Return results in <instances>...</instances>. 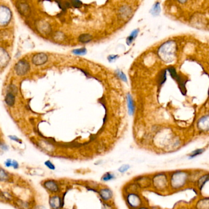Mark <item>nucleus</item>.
<instances>
[{
    "label": "nucleus",
    "instance_id": "1",
    "mask_svg": "<svg viewBox=\"0 0 209 209\" xmlns=\"http://www.w3.org/2000/svg\"><path fill=\"white\" fill-rule=\"evenodd\" d=\"M176 45L173 41H168L163 44L159 49V57L166 63H170L174 60Z\"/></svg>",
    "mask_w": 209,
    "mask_h": 209
},
{
    "label": "nucleus",
    "instance_id": "2",
    "mask_svg": "<svg viewBox=\"0 0 209 209\" xmlns=\"http://www.w3.org/2000/svg\"><path fill=\"white\" fill-rule=\"evenodd\" d=\"M43 187L52 194H58L60 192V186L58 182L54 179H47L43 183Z\"/></svg>",
    "mask_w": 209,
    "mask_h": 209
},
{
    "label": "nucleus",
    "instance_id": "3",
    "mask_svg": "<svg viewBox=\"0 0 209 209\" xmlns=\"http://www.w3.org/2000/svg\"><path fill=\"white\" fill-rule=\"evenodd\" d=\"M168 70L169 71L171 77L177 81L178 83V84L179 85L180 89L183 94H185L186 93V89H185V83L187 82V80H185L183 77H182L180 75H179L177 72L176 69L173 66H170Z\"/></svg>",
    "mask_w": 209,
    "mask_h": 209
},
{
    "label": "nucleus",
    "instance_id": "4",
    "mask_svg": "<svg viewBox=\"0 0 209 209\" xmlns=\"http://www.w3.org/2000/svg\"><path fill=\"white\" fill-rule=\"evenodd\" d=\"M49 204L51 209H62L64 204V197L58 194H52L49 197Z\"/></svg>",
    "mask_w": 209,
    "mask_h": 209
},
{
    "label": "nucleus",
    "instance_id": "5",
    "mask_svg": "<svg viewBox=\"0 0 209 209\" xmlns=\"http://www.w3.org/2000/svg\"><path fill=\"white\" fill-rule=\"evenodd\" d=\"M11 18V12L8 8L0 6V25L7 24Z\"/></svg>",
    "mask_w": 209,
    "mask_h": 209
},
{
    "label": "nucleus",
    "instance_id": "6",
    "mask_svg": "<svg viewBox=\"0 0 209 209\" xmlns=\"http://www.w3.org/2000/svg\"><path fill=\"white\" fill-rule=\"evenodd\" d=\"M186 179V177L185 174L178 172L173 175L171 179V184L174 187L179 188L183 185V183L185 182Z\"/></svg>",
    "mask_w": 209,
    "mask_h": 209
},
{
    "label": "nucleus",
    "instance_id": "7",
    "mask_svg": "<svg viewBox=\"0 0 209 209\" xmlns=\"http://www.w3.org/2000/svg\"><path fill=\"white\" fill-rule=\"evenodd\" d=\"M30 69V66L29 63L25 60L19 61L15 66L16 72L19 75H25L28 72Z\"/></svg>",
    "mask_w": 209,
    "mask_h": 209
},
{
    "label": "nucleus",
    "instance_id": "8",
    "mask_svg": "<svg viewBox=\"0 0 209 209\" xmlns=\"http://www.w3.org/2000/svg\"><path fill=\"white\" fill-rule=\"evenodd\" d=\"M47 60H48V57L46 54H43V53H40V54H37L35 55L33 57L32 59V61L34 64L39 66V65H43L44 63H46Z\"/></svg>",
    "mask_w": 209,
    "mask_h": 209
},
{
    "label": "nucleus",
    "instance_id": "9",
    "mask_svg": "<svg viewBox=\"0 0 209 209\" xmlns=\"http://www.w3.org/2000/svg\"><path fill=\"white\" fill-rule=\"evenodd\" d=\"M9 60L8 53L3 49L0 48V67L5 66Z\"/></svg>",
    "mask_w": 209,
    "mask_h": 209
},
{
    "label": "nucleus",
    "instance_id": "10",
    "mask_svg": "<svg viewBox=\"0 0 209 209\" xmlns=\"http://www.w3.org/2000/svg\"><path fill=\"white\" fill-rule=\"evenodd\" d=\"M11 180V175L5 169L0 167V182H7Z\"/></svg>",
    "mask_w": 209,
    "mask_h": 209
},
{
    "label": "nucleus",
    "instance_id": "11",
    "mask_svg": "<svg viewBox=\"0 0 209 209\" xmlns=\"http://www.w3.org/2000/svg\"><path fill=\"white\" fill-rule=\"evenodd\" d=\"M128 201L132 207H136L139 205L140 203L139 197L135 194H130L128 197Z\"/></svg>",
    "mask_w": 209,
    "mask_h": 209
},
{
    "label": "nucleus",
    "instance_id": "12",
    "mask_svg": "<svg viewBox=\"0 0 209 209\" xmlns=\"http://www.w3.org/2000/svg\"><path fill=\"white\" fill-rule=\"evenodd\" d=\"M100 195L102 197L103 199L106 200H108L112 197V193L110 190L105 188V189H103L101 190Z\"/></svg>",
    "mask_w": 209,
    "mask_h": 209
},
{
    "label": "nucleus",
    "instance_id": "13",
    "mask_svg": "<svg viewBox=\"0 0 209 209\" xmlns=\"http://www.w3.org/2000/svg\"><path fill=\"white\" fill-rule=\"evenodd\" d=\"M5 102L9 106H12L15 103V96L14 94L11 93H8L5 98Z\"/></svg>",
    "mask_w": 209,
    "mask_h": 209
},
{
    "label": "nucleus",
    "instance_id": "14",
    "mask_svg": "<svg viewBox=\"0 0 209 209\" xmlns=\"http://www.w3.org/2000/svg\"><path fill=\"white\" fill-rule=\"evenodd\" d=\"M138 33H139V30L138 29H136L135 30H134L130 35V36L128 37L127 39V43L128 45H130L132 43H133V41L134 40V39L137 37L138 34Z\"/></svg>",
    "mask_w": 209,
    "mask_h": 209
},
{
    "label": "nucleus",
    "instance_id": "15",
    "mask_svg": "<svg viewBox=\"0 0 209 209\" xmlns=\"http://www.w3.org/2000/svg\"><path fill=\"white\" fill-rule=\"evenodd\" d=\"M128 110H129V113L130 115L133 114L134 111V103L132 99V98L130 95H128Z\"/></svg>",
    "mask_w": 209,
    "mask_h": 209
},
{
    "label": "nucleus",
    "instance_id": "16",
    "mask_svg": "<svg viewBox=\"0 0 209 209\" xmlns=\"http://www.w3.org/2000/svg\"><path fill=\"white\" fill-rule=\"evenodd\" d=\"M78 39H79V41L82 43H87L92 40V36L90 34H82L79 37Z\"/></svg>",
    "mask_w": 209,
    "mask_h": 209
},
{
    "label": "nucleus",
    "instance_id": "17",
    "mask_svg": "<svg viewBox=\"0 0 209 209\" xmlns=\"http://www.w3.org/2000/svg\"><path fill=\"white\" fill-rule=\"evenodd\" d=\"M205 151V149H197V150H195L194 151H193L189 156V158L191 159V158H193L194 157H196L198 155H200V154H202Z\"/></svg>",
    "mask_w": 209,
    "mask_h": 209
},
{
    "label": "nucleus",
    "instance_id": "18",
    "mask_svg": "<svg viewBox=\"0 0 209 209\" xmlns=\"http://www.w3.org/2000/svg\"><path fill=\"white\" fill-rule=\"evenodd\" d=\"M160 12V7H159V4L158 3H156L154 6L153 7L152 11H151V13L153 15V16H158L159 14V13Z\"/></svg>",
    "mask_w": 209,
    "mask_h": 209
},
{
    "label": "nucleus",
    "instance_id": "19",
    "mask_svg": "<svg viewBox=\"0 0 209 209\" xmlns=\"http://www.w3.org/2000/svg\"><path fill=\"white\" fill-rule=\"evenodd\" d=\"M166 80V71L164 70L162 71L161 74H160V76L159 78V84L161 85L164 83V82Z\"/></svg>",
    "mask_w": 209,
    "mask_h": 209
},
{
    "label": "nucleus",
    "instance_id": "20",
    "mask_svg": "<svg viewBox=\"0 0 209 209\" xmlns=\"http://www.w3.org/2000/svg\"><path fill=\"white\" fill-rule=\"evenodd\" d=\"M44 164L49 169H50L51 171H54L56 169V167H55V164L51 160L46 161L44 162Z\"/></svg>",
    "mask_w": 209,
    "mask_h": 209
},
{
    "label": "nucleus",
    "instance_id": "21",
    "mask_svg": "<svg viewBox=\"0 0 209 209\" xmlns=\"http://www.w3.org/2000/svg\"><path fill=\"white\" fill-rule=\"evenodd\" d=\"M114 178H115V176L113 174H112V173H106L102 177V180L103 181L107 182V181L111 180L113 179Z\"/></svg>",
    "mask_w": 209,
    "mask_h": 209
},
{
    "label": "nucleus",
    "instance_id": "22",
    "mask_svg": "<svg viewBox=\"0 0 209 209\" xmlns=\"http://www.w3.org/2000/svg\"><path fill=\"white\" fill-rule=\"evenodd\" d=\"M73 53L75 55H85L87 53V50L85 48L77 49L73 51Z\"/></svg>",
    "mask_w": 209,
    "mask_h": 209
},
{
    "label": "nucleus",
    "instance_id": "23",
    "mask_svg": "<svg viewBox=\"0 0 209 209\" xmlns=\"http://www.w3.org/2000/svg\"><path fill=\"white\" fill-rule=\"evenodd\" d=\"M208 174H207L205 176H203L202 178H200L199 179V185L200 188H202L204 186V184L205 185V183L208 181Z\"/></svg>",
    "mask_w": 209,
    "mask_h": 209
},
{
    "label": "nucleus",
    "instance_id": "24",
    "mask_svg": "<svg viewBox=\"0 0 209 209\" xmlns=\"http://www.w3.org/2000/svg\"><path fill=\"white\" fill-rule=\"evenodd\" d=\"M130 166L128 164H123L119 168L118 171L121 173H124L125 172H127L130 169Z\"/></svg>",
    "mask_w": 209,
    "mask_h": 209
},
{
    "label": "nucleus",
    "instance_id": "25",
    "mask_svg": "<svg viewBox=\"0 0 209 209\" xmlns=\"http://www.w3.org/2000/svg\"><path fill=\"white\" fill-rule=\"evenodd\" d=\"M117 75H118V77H119L121 79H122L123 80H124V81H125V82L127 81L126 75H125L121 71H117Z\"/></svg>",
    "mask_w": 209,
    "mask_h": 209
},
{
    "label": "nucleus",
    "instance_id": "26",
    "mask_svg": "<svg viewBox=\"0 0 209 209\" xmlns=\"http://www.w3.org/2000/svg\"><path fill=\"white\" fill-rule=\"evenodd\" d=\"M19 163L13 159L12 161V168H13L14 169H17L19 168Z\"/></svg>",
    "mask_w": 209,
    "mask_h": 209
},
{
    "label": "nucleus",
    "instance_id": "27",
    "mask_svg": "<svg viewBox=\"0 0 209 209\" xmlns=\"http://www.w3.org/2000/svg\"><path fill=\"white\" fill-rule=\"evenodd\" d=\"M12 159H7L5 162V165L8 168H11V167H12Z\"/></svg>",
    "mask_w": 209,
    "mask_h": 209
},
{
    "label": "nucleus",
    "instance_id": "28",
    "mask_svg": "<svg viewBox=\"0 0 209 209\" xmlns=\"http://www.w3.org/2000/svg\"><path fill=\"white\" fill-rule=\"evenodd\" d=\"M9 138L11 140H12V141H15V142H19V143H21L20 139L19 138H18L17 136H9Z\"/></svg>",
    "mask_w": 209,
    "mask_h": 209
},
{
    "label": "nucleus",
    "instance_id": "29",
    "mask_svg": "<svg viewBox=\"0 0 209 209\" xmlns=\"http://www.w3.org/2000/svg\"><path fill=\"white\" fill-rule=\"evenodd\" d=\"M72 5L75 7V8H79L82 5V3L78 1H74V2H72Z\"/></svg>",
    "mask_w": 209,
    "mask_h": 209
},
{
    "label": "nucleus",
    "instance_id": "30",
    "mask_svg": "<svg viewBox=\"0 0 209 209\" xmlns=\"http://www.w3.org/2000/svg\"><path fill=\"white\" fill-rule=\"evenodd\" d=\"M118 57L117 55H110L109 57H108V60L110 62H112L113 61H115L117 58Z\"/></svg>",
    "mask_w": 209,
    "mask_h": 209
},
{
    "label": "nucleus",
    "instance_id": "31",
    "mask_svg": "<svg viewBox=\"0 0 209 209\" xmlns=\"http://www.w3.org/2000/svg\"><path fill=\"white\" fill-rule=\"evenodd\" d=\"M0 148H1L3 150L6 151L8 150L9 149V147L8 145H6V144H0Z\"/></svg>",
    "mask_w": 209,
    "mask_h": 209
},
{
    "label": "nucleus",
    "instance_id": "32",
    "mask_svg": "<svg viewBox=\"0 0 209 209\" xmlns=\"http://www.w3.org/2000/svg\"><path fill=\"white\" fill-rule=\"evenodd\" d=\"M142 209H147V208H142Z\"/></svg>",
    "mask_w": 209,
    "mask_h": 209
}]
</instances>
